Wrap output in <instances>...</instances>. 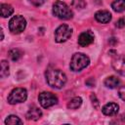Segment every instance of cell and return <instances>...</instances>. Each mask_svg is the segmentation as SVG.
Returning a JSON list of instances; mask_svg holds the SVG:
<instances>
[{
  "mask_svg": "<svg viewBox=\"0 0 125 125\" xmlns=\"http://www.w3.org/2000/svg\"><path fill=\"white\" fill-rule=\"evenodd\" d=\"M108 42H109L111 45H114V44L117 42V39H116V38H114V37H111V38H109Z\"/></svg>",
  "mask_w": 125,
  "mask_h": 125,
  "instance_id": "26",
  "label": "cell"
},
{
  "mask_svg": "<svg viewBox=\"0 0 125 125\" xmlns=\"http://www.w3.org/2000/svg\"><path fill=\"white\" fill-rule=\"evenodd\" d=\"M38 101L42 107L48 108L55 105L58 103V98L51 92H42L38 96Z\"/></svg>",
  "mask_w": 125,
  "mask_h": 125,
  "instance_id": "7",
  "label": "cell"
},
{
  "mask_svg": "<svg viewBox=\"0 0 125 125\" xmlns=\"http://www.w3.org/2000/svg\"><path fill=\"white\" fill-rule=\"evenodd\" d=\"M72 6L76 9H83L86 6V2L84 0H72Z\"/></svg>",
  "mask_w": 125,
  "mask_h": 125,
  "instance_id": "20",
  "label": "cell"
},
{
  "mask_svg": "<svg viewBox=\"0 0 125 125\" xmlns=\"http://www.w3.org/2000/svg\"><path fill=\"white\" fill-rule=\"evenodd\" d=\"M104 84L105 87L109 88V89H114V88H117L120 84V80L114 76V75H111V76H108L104 79Z\"/></svg>",
  "mask_w": 125,
  "mask_h": 125,
  "instance_id": "13",
  "label": "cell"
},
{
  "mask_svg": "<svg viewBox=\"0 0 125 125\" xmlns=\"http://www.w3.org/2000/svg\"><path fill=\"white\" fill-rule=\"evenodd\" d=\"M112 67L113 69L122 76H125V57L124 56H117L112 61Z\"/></svg>",
  "mask_w": 125,
  "mask_h": 125,
  "instance_id": "9",
  "label": "cell"
},
{
  "mask_svg": "<svg viewBox=\"0 0 125 125\" xmlns=\"http://www.w3.org/2000/svg\"><path fill=\"white\" fill-rule=\"evenodd\" d=\"M32 5L36 6V7H40L45 3V0H28Z\"/></svg>",
  "mask_w": 125,
  "mask_h": 125,
  "instance_id": "24",
  "label": "cell"
},
{
  "mask_svg": "<svg viewBox=\"0 0 125 125\" xmlns=\"http://www.w3.org/2000/svg\"><path fill=\"white\" fill-rule=\"evenodd\" d=\"M41 116H42V111H41L38 107H36V106H31V107L28 109V111L26 112V114H25L26 119H28V120H33V121L38 120Z\"/></svg>",
  "mask_w": 125,
  "mask_h": 125,
  "instance_id": "12",
  "label": "cell"
},
{
  "mask_svg": "<svg viewBox=\"0 0 125 125\" xmlns=\"http://www.w3.org/2000/svg\"><path fill=\"white\" fill-rule=\"evenodd\" d=\"M9 57L13 62H17L22 57V52L19 49H16V48L11 49L9 51Z\"/></svg>",
  "mask_w": 125,
  "mask_h": 125,
  "instance_id": "17",
  "label": "cell"
},
{
  "mask_svg": "<svg viewBox=\"0 0 125 125\" xmlns=\"http://www.w3.org/2000/svg\"><path fill=\"white\" fill-rule=\"evenodd\" d=\"M95 19L101 23H107L111 21V14L106 10H100L95 14Z\"/></svg>",
  "mask_w": 125,
  "mask_h": 125,
  "instance_id": "11",
  "label": "cell"
},
{
  "mask_svg": "<svg viewBox=\"0 0 125 125\" xmlns=\"http://www.w3.org/2000/svg\"><path fill=\"white\" fill-rule=\"evenodd\" d=\"M95 79L94 78H92V77H90L88 80H86V85L87 86H89V87H93V86H95Z\"/></svg>",
  "mask_w": 125,
  "mask_h": 125,
  "instance_id": "25",
  "label": "cell"
},
{
  "mask_svg": "<svg viewBox=\"0 0 125 125\" xmlns=\"http://www.w3.org/2000/svg\"><path fill=\"white\" fill-rule=\"evenodd\" d=\"M27 99V91L24 88H15L8 96V103L10 104H16L25 102Z\"/></svg>",
  "mask_w": 125,
  "mask_h": 125,
  "instance_id": "5",
  "label": "cell"
},
{
  "mask_svg": "<svg viewBox=\"0 0 125 125\" xmlns=\"http://www.w3.org/2000/svg\"><path fill=\"white\" fill-rule=\"evenodd\" d=\"M90 99H91V102H92V104H93V106H94L95 108H98V107H99V105H100V103H99V100L97 99L96 95H94V94H91V96H90Z\"/></svg>",
  "mask_w": 125,
  "mask_h": 125,
  "instance_id": "21",
  "label": "cell"
},
{
  "mask_svg": "<svg viewBox=\"0 0 125 125\" xmlns=\"http://www.w3.org/2000/svg\"><path fill=\"white\" fill-rule=\"evenodd\" d=\"M46 82L49 86L55 89L62 88L66 83V75L59 68H47L45 72Z\"/></svg>",
  "mask_w": 125,
  "mask_h": 125,
  "instance_id": "1",
  "label": "cell"
},
{
  "mask_svg": "<svg viewBox=\"0 0 125 125\" xmlns=\"http://www.w3.org/2000/svg\"><path fill=\"white\" fill-rule=\"evenodd\" d=\"M89 63H90L89 57H87L83 53H75L71 57L69 67L72 71L78 72V71H81L86 66H88Z\"/></svg>",
  "mask_w": 125,
  "mask_h": 125,
  "instance_id": "2",
  "label": "cell"
},
{
  "mask_svg": "<svg viewBox=\"0 0 125 125\" xmlns=\"http://www.w3.org/2000/svg\"><path fill=\"white\" fill-rule=\"evenodd\" d=\"M82 104V99L80 97H74L67 103V108L69 109H76L80 107Z\"/></svg>",
  "mask_w": 125,
  "mask_h": 125,
  "instance_id": "16",
  "label": "cell"
},
{
  "mask_svg": "<svg viewBox=\"0 0 125 125\" xmlns=\"http://www.w3.org/2000/svg\"><path fill=\"white\" fill-rule=\"evenodd\" d=\"M9 69H10V66H9L8 62H7V61H5V60H3V61L1 62V70H0V76H1L2 78L7 77V76L9 75V73H10Z\"/></svg>",
  "mask_w": 125,
  "mask_h": 125,
  "instance_id": "19",
  "label": "cell"
},
{
  "mask_svg": "<svg viewBox=\"0 0 125 125\" xmlns=\"http://www.w3.org/2000/svg\"><path fill=\"white\" fill-rule=\"evenodd\" d=\"M0 10H1V16L3 18H8L14 13V8L10 4H1Z\"/></svg>",
  "mask_w": 125,
  "mask_h": 125,
  "instance_id": "15",
  "label": "cell"
},
{
  "mask_svg": "<svg viewBox=\"0 0 125 125\" xmlns=\"http://www.w3.org/2000/svg\"><path fill=\"white\" fill-rule=\"evenodd\" d=\"M53 14L61 20H70L73 17L72 10L62 1H56L53 4Z\"/></svg>",
  "mask_w": 125,
  "mask_h": 125,
  "instance_id": "3",
  "label": "cell"
},
{
  "mask_svg": "<svg viewBox=\"0 0 125 125\" xmlns=\"http://www.w3.org/2000/svg\"><path fill=\"white\" fill-rule=\"evenodd\" d=\"M26 26L25 19L21 15L14 16L9 21V29L13 34H20L21 33Z\"/></svg>",
  "mask_w": 125,
  "mask_h": 125,
  "instance_id": "4",
  "label": "cell"
},
{
  "mask_svg": "<svg viewBox=\"0 0 125 125\" xmlns=\"http://www.w3.org/2000/svg\"><path fill=\"white\" fill-rule=\"evenodd\" d=\"M5 124L6 125H16V124H22V121L21 120L20 117L17 115L11 114L5 119Z\"/></svg>",
  "mask_w": 125,
  "mask_h": 125,
  "instance_id": "18",
  "label": "cell"
},
{
  "mask_svg": "<svg viewBox=\"0 0 125 125\" xmlns=\"http://www.w3.org/2000/svg\"><path fill=\"white\" fill-rule=\"evenodd\" d=\"M118 95L120 97L121 100H123L125 102V86H121L118 90Z\"/></svg>",
  "mask_w": 125,
  "mask_h": 125,
  "instance_id": "23",
  "label": "cell"
},
{
  "mask_svg": "<svg viewBox=\"0 0 125 125\" xmlns=\"http://www.w3.org/2000/svg\"><path fill=\"white\" fill-rule=\"evenodd\" d=\"M94 39H95V36L91 30L84 31L78 37V45L81 47H87L94 42Z\"/></svg>",
  "mask_w": 125,
  "mask_h": 125,
  "instance_id": "8",
  "label": "cell"
},
{
  "mask_svg": "<svg viewBox=\"0 0 125 125\" xmlns=\"http://www.w3.org/2000/svg\"><path fill=\"white\" fill-rule=\"evenodd\" d=\"M72 35V28L68 24H61L55 31V41L58 43L65 42Z\"/></svg>",
  "mask_w": 125,
  "mask_h": 125,
  "instance_id": "6",
  "label": "cell"
},
{
  "mask_svg": "<svg viewBox=\"0 0 125 125\" xmlns=\"http://www.w3.org/2000/svg\"><path fill=\"white\" fill-rule=\"evenodd\" d=\"M115 25H116V27H118V28L124 27V26H125V17L120 18V19L115 22Z\"/></svg>",
  "mask_w": 125,
  "mask_h": 125,
  "instance_id": "22",
  "label": "cell"
},
{
  "mask_svg": "<svg viewBox=\"0 0 125 125\" xmlns=\"http://www.w3.org/2000/svg\"><path fill=\"white\" fill-rule=\"evenodd\" d=\"M111 8L116 13H122L125 11V0H114L111 3Z\"/></svg>",
  "mask_w": 125,
  "mask_h": 125,
  "instance_id": "14",
  "label": "cell"
},
{
  "mask_svg": "<svg viewBox=\"0 0 125 125\" xmlns=\"http://www.w3.org/2000/svg\"><path fill=\"white\" fill-rule=\"evenodd\" d=\"M118 110H119V106L115 103H107L102 108L103 113L106 116H114L117 114Z\"/></svg>",
  "mask_w": 125,
  "mask_h": 125,
  "instance_id": "10",
  "label": "cell"
}]
</instances>
